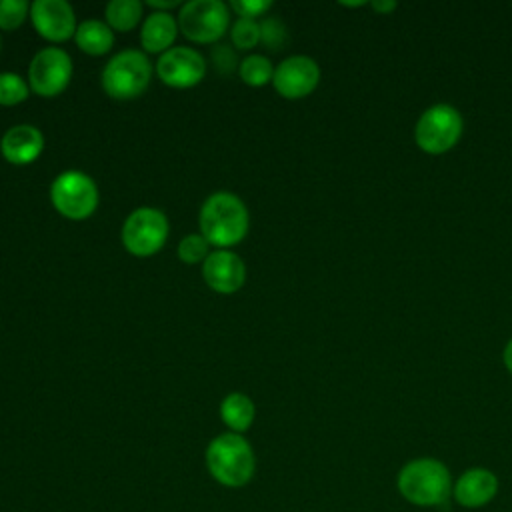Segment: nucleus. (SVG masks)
Instances as JSON below:
<instances>
[{
    "label": "nucleus",
    "mask_w": 512,
    "mask_h": 512,
    "mask_svg": "<svg viewBox=\"0 0 512 512\" xmlns=\"http://www.w3.org/2000/svg\"><path fill=\"white\" fill-rule=\"evenodd\" d=\"M210 62L220 76H230L240 66L238 54L230 44H214L210 48Z\"/></svg>",
    "instance_id": "nucleus-26"
},
{
    "label": "nucleus",
    "mask_w": 512,
    "mask_h": 512,
    "mask_svg": "<svg viewBox=\"0 0 512 512\" xmlns=\"http://www.w3.org/2000/svg\"><path fill=\"white\" fill-rule=\"evenodd\" d=\"M208 240L198 232V234H188L178 242V258L184 264H198L208 258Z\"/></svg>",
    "instance_id": "nucleus-24"
},
{
    "label": "nucleus",
    "mask_w": 512,
    "mask_h": 512,
    "mask_svg": "<svg viewBox=\"0 0 512 512\" xmlns=\"http://www.w3.org/2000/svg\"><path fill=\"white\" fill-rule=\"evenodd\" d=\"M206 470L224 488L246 486L256 472V454L252 444L236 432L214 436L204 452Z\"/></svg>",
    "instance_id": "nucleus-2"
},
{
    "label": "nucleus",
    "mask_w": 512,
    "mask_h": 512,
    "mask_svg": "<svg viewBox=\"0 0 512 512\" xmlns=\"http://www.w3.org/2000/svg\"><path fill=\"white\" fill-rule=\"evenodd\" d=\"M170 232L168 218L162 210L142 206L132 210L122 224V244L124 248L140 258L156 254Z\"/></svg>",
    "instance_id": "nucleus-7"
},
{
    "label": "nucleus",
    "mask_w": 512,
    "mask_h": 512,
    "mask_svg": "<svg viewBox=\"0 0 512 512\" xmlns=\"http://www.w3.org/2000/svg\"><path fill=\"white\" fill-rule=\"evenodd\" d=\"M142 2L138 0H112L106 4L104 14H106V24L112 30L118 32H128L132 30L140 18H142Z\"/></svg>",
    "instance_id": "nucleus-19"
},
{
    "label": "nucleus",
    "mask_w": 512,
    "mask_h": 512,
    "mask_svg": "<svg viewBox=\"0 0 512 512\" xmlns=\"http://www.w3.org/2000/svg\"><path fill=\"white\" fill-rule=\"evenodd\" d=\"M260 42L272 52L282 50L288 44V30H286L284 22L274 16L264 18L260 22Z\"/></svg>",
    "instance_id": "nucleus-23"
},
{
    "label": "nucleus",
    "mask_w": 512,
    "mask_h": 512,
    "mask_svg": "<svg viewBox=\"0 0 512 512\" xmlns=\"http://www.w3.org/2000/svg\"><path fill=\"white\" fill-rule=\"evenodd\" d=\"M178 34V20L170 12H154L146 16L140 30V44L146 52L164 54L170 50L174 38Z\"/></svg>",
    "instance_id": "nucleus-16"
},
{
    "label": "nucleus",
    "mask_w": 512,
    "mask_h": 512,
    "mask_svg": "<svg viewBox=\"0 0 512 512\" xmlns=\"http://www.w3.org/2000/svg\"><path fill=\"white\" fill-rule=\"evenodd\" d=\"M318 80H320L318 64L304 54L284 58L274 68V76H272V84L276 92L288 100L308 96L318 86Z\"/></svg>",
    "instance_id": "nucleus-11"
},
{
    "label": "nucleus",
    "mask_w": 512,
    "mask_h": 512,
    "mask_svg": "<svg viewBox=\"0 0 512 512\" xmlns=\"http://www.w3.org/2000/svg\"><path fill=\"white\" fill-rule=\"evenodd\" d=\"M74 40L82 52L90 56H102L114 46V32L106 22L90 18L78 24Z\"/></svg>",
    "instance_id": "nucleus-18"
},
{
    "label": "nucleus",
    "mask_w": 512,
    "mask_h": 512,
    "mask_svg": "<svg viewBox=\"0 0 512 512\" xmlns=\"http://www.w3.org/2000/svg\"><path fill=\"white\" fill-rule=\"evenodd\" d=\"M0 46H2V42H0Z\"/></svg>",
    "instance_id": "nucleus-31"
},
{
    "label": "nucleus",
    "mask_w": 512,
    "mask_h": 512,
    "mask_svg": "<svg viewBox=\"0 0 512 512\" xmlns=\"http://www.w3.org/2000/svg\"><path fill=\"white\" fill-rule=\"evenodd\" d=\"M30 18L36 32L50 42H64L76 34V14L66 0H34Z\"/></svg>",
    "instance_id": "nucleus-12"
},
{
    "label": "nucleus",
    "mask_w": 512,
    "mask_h": 512,
    "mask_svg": "<svg viewBox=\"0 0 512 512\" xmlns=\"http://www.w3.org/2000/svg\"><path fill=\"white\" fill-rule=\"evenodd\" d=\"M230 10L238 14V18H250L256 20L258 16L266 14L272 8L270 0H232Z\"/></svg>",
    "instance_id": "nucleus-27"
},
{
    "label": "nucleus",
    "mask_w": 512,
    "mask_h": 512,
    "mask_svg": "<svg viewBox=\"0 0 512 512\" xmlns=\"http://www.w3.org/2000/svg\"><path fill=\"white\" fill-rule=\"evenodd\" d=\"M158 78L172 88H192L206 74L204 56L188 46H174L160 54L156 62Z\"/></svg>",
    "instance_id": "nucleus-10"
},
{
    "label": "nucleus",
    "mask_w": 512,
    "mask_h": 512,
    "mask_svg": "<svg viewBox=\"0 0 512 512\" xmlns=\"http://www.w3.org/2000/svg\"><path fill=\"white\" fill-rule=\"evenodd\" d=\"M238 74L244 84L258 88V86L272 82L274 66H272L270 58H266L264 54H248L244 60H240Z\"/></svg>",
    "instance_id": "nucleus-20"
},
{
    "label": "nucleus",
    "mask_w": 512,
    "mask_h": 512,
    "mask_svg": "<svg viewBox=\"0 0 512 512\" xmlns=\"http://www.w3.org/2000/svg\"><path fill=\"white\" fill-rule=\"evenodd\" d=\"M154 12H168L170 8L180 6V0H148L146 2Z\"/></svg>",
    "instance_id": "nucleus-28"
},
{
    "label": "nucleus",
    "mask_w": 512,
    "mask_h": 512,
    "mask_svg": "<svg viewBox=\"0 0 512 512\" xmlns=\"http://www.w3.org/2000/svg\"><path fill=\"white\" fill-rule=\"evenodd\" d=\"M202 276L214 292L234 294L246 282V266L238 254L230 250H216L202 262Z\"/></svg>",
    "instance_id": "nucleus-13"
},
{
    "label": "nucleus",
    "mask_w": 512,
    "mask_h": 512,
    "mask_svg": "<svg viewBox=\"0 0 512 512\" xmlns=\"http://www.w3.org/2000/svg\"><path fill=\"white\" fill-rule=\"evenodd\" d=\"M72 78V58L66 50L48 46L34 54L28 66L30 90L38 96H58Z\"/></svg>",
    "instance_id": "nucleus-9"
},
{
    "label": "nucleus",
    "mask_w": 512,
    "mask_h": 512,
    "mask_svg": "<svg viewBox=\"0 0 512 512\" xmlns=\"http://www.w3.org/2000/svg\"><path fill=\"white\" fill-rule=\"evenodd\" d=\"M256 416V408L250 396L244 392H230L220 402V418L230 432L242 434L246 432Z\"/></svg>",
    "instance_id": "nucleus-17"
},
{
    "label": "nucleus",
    "mask_w": 512,
    "mask_h": 512,
    "mask_svg": "<svg viewBox=\"0 0 512 512\" xmlns=\"http://www.w3.org/2000/svg\"><path fill=\"white\" fill-rule=\"evenodd\" d=\"M44 150V136L32 124H16L2 134L0 152L10 164H30Z\"/></svg>",
    "instance_id": "nucleus-15"
},
{
    "label": "nucleus",
    "mask_w": 512,
    "mask_h": 512,
    "mask_svg": "<svg viewBox=\"0 0 512 512\" xmlns=\"http://www.w3.org/2000/svg\"><path fill=\"white\" fill-rule=\"evenodd\" d=\"M28 84L16 72H0V104L14 106L28 98Z\"/></svg>",
    "instance_id": "nucleus-21"
},
{
    "label": "nucleus",
    "mask_w": 512,
    "mask_h": 512,
    "mask_svg": "<svg viewBox=\"0 0 512 512\" xmlns=\"http://www.w3.org/2000/svg\"><path fill=\"white\" fill-rule=\"evenodd\" d=\"M452 476L444 462L436 458H416L406 462L398 476L396 488L400 496L420 508H434L452 496Z\"/></svg>",
    "instance_id": "nucleus-3"
},
{
    "label": "nucleus",
    "mask_w": 512,
    "mask_h": 512,
    "mask_svg": "<svg viewBox=\"0 0 512 512\" xmlns=\"http://www.w3.org/2000/svg\"><path fill=\"white\" fill-rule=\"evenodd\" d=\"M372 6H374L378 12H390V10L396 8V2H392V0H388V2L376 0V2H372Z\"/></svg>",
    "instance_id": "nucleus-29"
},
{
    "label": "nucleus",
    "mask_w": 512,
    "mask_h": 512,
    "mask_svg": "<svg viewBox=\"0 0 512 512\" xmlns=\"http://www.w3.org/2000/svg\"><path fill=\"white\" fill-rule=\"evenodd\" d=\"M200 234L222 250L240 244L250 228V216L246 204L232 192L220 190L210 194L198 216Z\"/></svg>",
    "instance_id": "nucleus-1"
},
{
    "label": "nucleus",
    "mask_w": 512,
    "mask_h": 512,
    "mask_svg": "<svg viewBox=\"0 0 512 512\" xmlns=\"http://www.w3.org/2000/svg\"><path fill=\"white\" fill-rule=\"evenodd\" d=\"M504 364H506V368L512 372V340L506 344V348H504Z\"/></svg>",
    "instance_id": "nucleus-30"
},
{
    "label": "nucleus",
    "mask_w": 512,
    "mask_h": 512,
    "mask_svg": "<svg viewBox=\"0 0 512 512\" xmlns=\"http://www.w3.org/2000/svg\"><path fill=\"white\" fill-rule=\"evenodd\" d=\"M230 40L236 50H250L260 44V22L250 18H238L230 26Z\"/></svg>",
    "instance_id": "nucleus-22"
},
{
    "label": "nucleus",
    "mask_w": 512,
    "mask_h": 512,
    "mask_svg": "<svg viewBox=\"0 0 512 512\" xmlns=\"http://www.w3.org/2000/svg\"><path fill=\"white\" fill-rule=\"evenodd\" d=\"M50 202L64 218L84 220L98 206L96 182L82 170H64L50 184Z\"/></svg>",
    "instance_id": "nucleus-5"
},
{
    "label": "nucleus",
    "mask_w": 512,
    "mask_h": 512,
    "mask_svg": "<svg viewBox=\"0 0 512 512\" xmlns=\"http://www.w3.org/2000/svg\"><path fill=\"white\" fill-rule=\"evenodd\" d=\"M28 14H30V6L26 0H0V28L2 30L20 28Z\"/></svg>",
    "instance_id": "nucleus-25"
},
{
    "label": "nucleus",
    "mask_w": 512,
    "mask_h": 512,
    "mask_svg": "<svg viewBox=\"0 0 512 512\" xmlns=\"http://www.w3.org/2000/svg\"><path fill=\"white\" fill-rule=\"evenodd\" d=\"M498 494V478L492 470L474 466L458 476L452 486V498L462 508H482L490 504Z\"/></svg>",
    "instance_id": "nucleus-14"
},
{
    "label": "nucleus",
    "mask_w": 512,
    "mask_h": 512,
    "mask_svg": "<svg viewBox=\"0 0 512 512\" xmlns=\"http://www.w3.org/2000/svg\"><path fill=\"white\" fill-rule=\"evenodd\" d=\"M152 78V64L140 50L114 54L102 70V88L114 100H132L144 94Z\"/></svg>",
    "instance_id": "nucleus-4"
},
{
    "label": "nucleus",
    "mask_w": 512,
    "mask_h": 512,
    "mask_svg": "<svg viewBox=\"0 0 512 512\" xmlns=\"http://www.w3.org/2000/svg\"><path fill=\"white\" fill-rule=\"evenodd\" d=\"M462 134V116L450 104L430 106L418 120L414 136L418 146L428 154L450 150Z\"/></svg>",
    "instance_id": "nucleus-8"
},
{
    "label": "nucleus",
    "mask_w": 512,
    "mask_h": 512,
    "mask_svg": "<svg viewBox=\"0 0 512 512\" xmlns=\"http://www.w3.org/2000/svg\"><path fill=\"white\" fill-rule=\"evenodd\" d=\"M230 28V6L222 0H190L178 12V30L192 42L212 44Z\"/></svg>",
    "instance_id": "nucleus-6"
}]
</instances>
